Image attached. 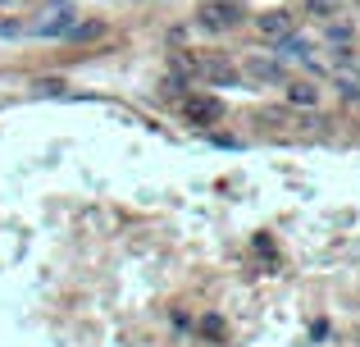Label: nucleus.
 Segmentation results:
<instances>
[{"label": "nucleus", "mask_w": 360, "mask_h": 347, "mask_svg": "<svg viewBox=\"0 0 360 347\" xmlns=\"http://www.w3.org/2000/svg\"><path fill=\"white\" fill-rule=\"evenodd\" d=\"M183 119L196 124V128H214L224 119V101L205 96V92H187V96H183Z\"/></svg>", "instance_id": "obj_1"}, {"label": "nucleus", "mask_w": 360, "mask_h": 347, "mask_svg": "<svg viewBox=\"0 0 360 347\" xmlns=\"http://www.w3.org/2000/svg\"><path fill=\"white\" fill-rule=\"evenodd\" d=\"M196 23H201L205 32H224V27H238L242 23V9L233 5V0H205L201 14H196Z\"/></svg>", "instance_id": "obj_2"}, {"label": "nucleus", "mask_w": 360, "mask_h": 347, "mask_svg": "<svg viewBox=\"0 0 360 347\" xmlns=\"http://www.w3.org/2000/svg\"><path fill=\"white\" fill-rule=\"evenodd\" d=\"M242 73L251 82H283V60H269V55H251L242 64Z\"/></svg>", "instance_id": "obj_3"}, {"label": "nucleus", "mask_w": 360, "mask_h": 347, "mask_svg": "<svg viewBox=\"0 0 360 347\" xmlns=\"http://www.w3.org/2000/svg\"><path fill=\"white\" fill-rule=\"evenodd\" d=\"M255 27H260V37H269V42H283V37H292V14L269 9V14L255 18Z\"/></svg>", "instance_id": "obj_4"}, {"label": "nucleus", "mask_w": 360, "mask_h": 347, "mask_svg": "<svg viewBox=\"0 0 360 347\" xmlns=\"http://www.w3.org/2000/svg\"><path fill=\"white\" fill-rule=\"evenodd\" d=\"M201 73H205L210 82H219V87H233V82H242V73L233 69L229 60H219V55H214V60H205V64H201Z\"/></svg>", "instance_id": "obj_5"}, {"label": "nucleus", "mask_w": 360, "mask_h": 347, "mask_svg": "<svg viewBox=\"0 0 360 347\" xmlns=\"http://www.w3.org/2000/svg\"><path fill=\"white\" fill-rule=\"evenodd\" d=\"M69 32H73V14H69V9H60L55 18L41 23V37H69Z\"/></svg>", "instance_id": "obj_6"}, {"label": "nucleus", "mask_w": 360, "mask_h": 347, "mask_svg": "<svg viewBox=\"0 0 360 347\" xmlns=\"http://www.w3.org/2000/svg\"><path fill=\"white\" fill-rule=\"evenodd\" d=\"M288 101H292V106H315L319 87H310V82H288Z\"/></svg>", "instance_id": "obj_7"}, {"label": "nucleus", "mask_w": 360, "mask_h": 347, "mask_svg": "<svg viewBox=\"0 0 360 347\" xmlns=\"http://www.w3.org/2000/svg\"><path fill=\"white\" fill-rule=\"evenodd\" d=\"M278 55H283V60H292V55H297V60H306L310 46L301 42V37H283V42H278Z\"/></svg>", "instance_id": "obj_8"}, {"label": "nucleus", "mask_w": 360, "mask_h": 347, "mask_svg": "<svg viewBox=\"0 0 360 347\" xmlns=\"http://www.w3.org/2000/svg\"><path fill=\"white\" fill-rule=\"evenodd\" d=\"M73 42H96V37H105V23H73Z\"/></svg>", "instance_id": "obj_9"}, {"label": "nucleus", "mask_w": 360, "mask_h": 347, "mask_svg": "<svg viewBox=\"0 0 360 347\" xmlns=\"http://www.w3.org/2000/svg\"><path fill=\"white\" fill-rule=\"evenodd\" d=\"M338 9H342V0H306V14H315V18H328Z\"/></svg>", "instance_id": "obj_10"}, {"label": "nucleus", "mask_w": 360, "mask_h": 347, "mask_svg": "<svg viewBox=\"0 0 360 347\" xmlns=\"http://www.w3.org/2000/svg\"><path fill=\"white\" fill-rule=\"evenodd\" d=\"M201 334H205V339H224V320H219V315H205V320H201Z\"/></svg>", "instance_id": "obj_11"}, {"label": "nucleus", "mask_w": 360, "mask_h": 347, "mask_svg": "<svg viewBox=\"0 0 360 347\" xmlns=\"http://www.w3.org/2000/svg\"><path fill=\"white\" fill-rule=\"evenodd\" d=\"M352 37V23H328V42H347Z\"/></svg>", "instance_id": "obj_12"}, {"label": "nucleus", "mask_w": 360, "mask_h": 347, "mask_svg": "<svg viewBox=\"0 0 360 347\" xmlns=\"http://www.w3.org/2000/svg\"><path fill=\"white\" fill-rule=\"evenodd\" d=\"M41 92H46V96H60L64 82H60V78H46V82H41Z\"/></svg>", "instance_id": "obj_13"}]
</instances>
